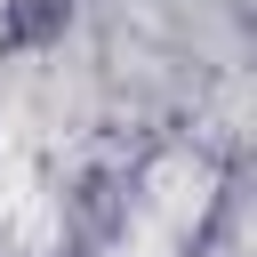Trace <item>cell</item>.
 <instances>
[{
	"label": "cell",
	"mask_w": 257,
	"mask_h": 257,
	"mask_svg": "<svg viewBox=\"0 0 257 257\" xmlns=\"http://www.w3.org/2000/svg\"><path fill=\"white\" fill-rule=\"evenodd\" d=\"M56 233L72 257H112L137 233V169L128 161H80L56 193Z\"/></svg>",
	"instance_id": "obj_1"
},
{
	"label": "cell",
	"mask_w": 257,
	"mask_h": 257,
	"mask_svg": "<svg viewBox=\"0 0 257 257\" xmlns=\"http://www.w3.org/2000/svg\"><path fill=\"white\" fill-rule=\"evenodd\" d=\"M80 24V0H0V64L64 48Z\"/></svg>",
	"instance_id": "obj_2"
},
{
	"label": "cell",
	"mask_w": 257,
	"mask_h": 257,
	"mask_svg": "<svg viewBox=\"0 0 257 257\" xmlns=\"http://www.w3.org/2000/svg\"><path fill=\"white\" fill-rule=\"evenodd\" d=\"M201 257H249V249H241V241H217V249H201Z\"/></svg>",
	"instance_id": "obj_3"
}]
</instances>
